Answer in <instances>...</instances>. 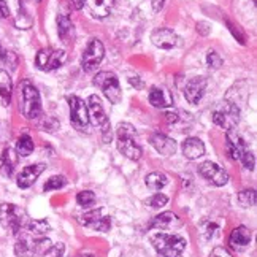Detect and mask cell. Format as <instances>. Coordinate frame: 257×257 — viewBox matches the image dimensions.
Instances as JSON below:
<instances>
[{
  "instance_id": "obj_1",
  "label": "cell",
  "mask_w": 257,
  "mask_h": 257,
  "mask_svg": "<svg viewBox=\"0 0 257 257\" xmlns=\"http://www.w3.org/2000/svg\"><path fill=\"white\" fill-rule=\"evenodd\" d=\"M116 143H117V150H119V153L131 161H138L143 154L142 146L137 143L135 127L128 122L117 124V127H116Z\"/></svg>"
},
{
  "instance_id": "obj_2",
  "label": "cell",
  "mask_w": 257,
  "mask_h": 257,
  "mask_svg": "<svg viewBox=\"0 0 257 257\" xmlns=\"http://www.w3.org/2000/svg\"><path fill=\"white\" fill-rule=\"evenodd\" d=\"M19 108L27 119H37L42 116V100L37 87L31 81H21L19 84Z\"/></svg>"
},
{
  "instance_id": "obj_3",
  "label": "cell",
  "mask_w": 257,
  "mask_h": 257,
  "mask_svg": "<svg viewBox=\"0 0 257 257\" xmlns=\"http://www.w3.org/2000/svg\"><path fill=\"white\" fill-rule=\"evenodd\" d=\"M86 105H87V113H89V122L100 128L103 143H110L111 137H113L111 135V124H110V117L106 116V113L103 110V105L100 102V98H98L95 94L89 95Z\"/></svg>"
},
{
  "instance_id": "obj_4",
  "label": "cell",
  "mask_w": 257,
  "mask_h": 257,
  "mask_svg": "<svg viewBox=\"0 0 257 257\" xmlns=\"http://www.w3.org/2000/svg\"><path fill=\"white\" fill-rule=\"evenodd\" d=\"M151 243L162 257H180L186 249V238L175 233H154L151 236Z\"/></svg>"
},
{
  "instance_id": "obj_5",
  "label": "cell",
  "mask_w": 257,
  "mask_h": 257,
  "mask_svg": "<svg viewBox=\"0 0 257 257\" xmlns=\"http://www.w3.org/2000/svg\"><path fill=\"white\" fill-rule=\"evenodd\" d=\"M225 148H227V153H229V156L232 157V159L241 162L244 169L254 170V165H255L254 154L249 153L244 140L235 131H227Z\"/></svg>"
},
{
  "instance_id": "obj_6",
  "label": "cell",
  "mask_w": 257,
  "mask_h": 257,
  "mask_svg": "<svg viewBox=\"0 0 257 257\" xmlns=\"http://www.w3.org/2000/svg\"><path fill=\"white\" fill-rule=\"evenodd\" d=\"M51 241L45 236H35L32 233H21L15 244V254L18 257H34L42 255L49 246Z\"/></svg>"
},
{
  "instance_id": "obj_7",
  "label": "cell",
  "mask_w": 257,
  "mask_h": 257,
  "mask_svg": "<svg viewBox=\"0 0 257 257\" xmlns=\"http://www.w3.org/2000/svg\"><path fill=\"white\" fill-rule=\"evenodd\" d=\"M29 217L26 211L13 203H2L0 205V224L4 229L12 232V235H19L24 229Z\"/></svg>"
},
{
  "instance_id": "obj_8",
  "label": "cell",
  "mask_w": 257,
  "mask_h": 257,
  "mask_svg": "<svg viewBox=\"0 0 257 257\" xmlns=\"http://www.w3.org/2000/svg\"><path fill=\"white\" fill-rule=\"evenodd\" d=\"M4 18L12 16L13 23L18 29H31L34 24L32 16L26 12L23 0H0Z\"/></svg>"
},
{
  "instance_id": "obj_9",
  "label": "cell",
  "mask_w": 257,
  "mask_h": 257,
  "mask_svg": "<svg viewBox=\"0 0 257 257\" xmlns=\"http://www.w3.org/2000/svg\"><path fill=\"white\" fill-rule=\"evenodd\" d=\"M211 116L216 125L225 128V131H233L236 124L240 122V106L230 100H225L219 108H216Z\"/></svg>"
},
{
  "instance_id": "obj_10",
  "label": "cell",
  "mask_w": 257,
  "mask_h": 257,
  "mask_svg": "<svg viewBox=\"0 0 257 257\" xmlns=\"http://www.w3.org/2000/svg\"><path fill=\"white\" fill-rule=\"evenodd\" d=\"M94 84L100 87L110 103H119L122 100V91L117 76L113 72H100L94 76Z\"/></svg>"
},
{
  "instance_id": "obj_11",
  "label": "cell",
  "mask_w": 257,
  "mask_h": 257,
  "mask_svg": "<svg viewBox=\"0 0 257 257\" xmlns=\"http://www.w3.org/2000/svg\"><path fill=\"white\" fill-rule=\"evenodd\" d=\"M65 61H67V54L62 49L45 48V49H40L35 56V64L43 72L56 70V68L62 67Z\"/></svg>"
},
{
  "instance_id": "obj_12",
  "label": "cell",
  "mask_w": 257,
  "mask_h": 257,
  "mask_svg": "<svg viewBox=\"0 0 257 257\" xmlns=\"http://www.w3.org/2000/svg\"><path fill=\"white\" fill-rule=\"evenodd\" d=\"M68 106H70V121L73 127L80 132H89V113L87 105L80 97L72 95L68 97Z\"/></svg>"
},
{
  "instance_id": "obj_13",
  "label": "cell",
  "mask_w": 257,
  "mask_h": 257,
  "mask_svg": "<svg viewBox=\"0 0 257 257\" xmlns=\"http://www.w3.org/2000/svg\"><path fill=\"white\" fill-rule=\"evenodd\" d=\"M103 56H105V48L103 43L97 38H92L89 45L86 46L83 57H81V65H83V70L91 73L94 72L95 68L100 65V62L103 61Z\"/></svg>"
},
{
  "instance_id": "obj_14",
  "label": "cell",
  "mask_w": 257,
  "mask_h": 257,
  "mask_svg": "<svg viewBox=\"0 0 257 257\" xmlns=\"http://www.w3.org/2000/svg\"><path fill=\"white\" fill-rule=\"evenodd\" d=\"M105 210L103 208H97L92 211H87L83 216L78 217V222L84 227H89V229L94 230H100V232H108L111 227V219L110 216L103 214Z\"/></svg>"
},
{
  "instance_id": "obj_15",
  "label": "cell",
  "mask_w": 257,
  "mask_h": 257,
  "mask_svg": "<svg viewBox=\"0 0 257 257\" xmlns=\"http://www.w3.org/2000/svg\"><path fill=\"white\" fill-rule=\"evenodd\" d=\"M199 173L205 178L206 181H210L211 184H214L217 187L225 186L227 181H229V175H227V172L211 161H206V162L200 164Z\"/></svg>"
},
{
  "instance_id": "obj_16",
  "label": "cell",
  "mask_w": 257,
  "mask_h": 257,
  "mask_svg": "<svg viewBox=\"0 0 257 257\" xmlns=\"http://www.w3.org/2000/svg\"><path fill=\"white\" fill-rule=\"evenodd\" d=\"M181 38L178 37L172 29H156L151 35V42L154 46L165 49V51H170V49H175L176 46H180Z\"/></svg>"
},
{
  "instance_id": "obj_17",
  "label": "cell",
  "mask_w": 257,
  "mask_h": 257,
  "mask_svg": "<svg viewBox=\"0 0 257 257\" xmlns=\"http://www.w3.org/2000/svg\"><path fill=\"white\" fill-rule=\"evenodd\" d=\"M206 86H208V80H206L205 76H195V78H191L189 81L186 83L184 86V97L186 100L192 103V105H197L206 91Z\"/></svg>"
},
{
  "instance_id": "obj_18",
  "label": "cell",
  "mask_w": 257,
  "mask_h": 257,
  "mask_svg": "<svg viewBox=\"0 0 257 257\" xmlns=\"http://www.w3.org/2000/svg\"><path fill=\"white\" fill-rule=\"evenodd\" d=\"M45 170H46L45 164H32V165L24 167L16 178L18 187H21V189H29V187L38 180V176H40Z\"/></svg>"
},
{
  "instance_id": "obj_19",
  "label": "cell",
  "mask_w": 257,
  "mask_h": 257,
  "mask_svg": "<svg viewBox=\"0 0 257 257\" xmlns=\"http://www.w3.org/2000/svg\"><path fill=\"white\" fill-rule=\"evenodd\" d=\"M183 225V221L178 217L173 211H165L153 217V221L148 225V229H157V230H172Z\"/></svg>"
},
{
  "instance_id": "obj_20",
  "label": "cell",
  "mask_w": 257,
  "mask_h": 257,
  "mask_svg": "<svg viewBox=\"0 0 257 257\" xmlns=\"http://www.w3.org/2000/svg\"><path fill=\"white\" fill-rule=\"evenodd\" d=\"M150 143L153 145L154 150L159 154H162V156H172V154H175L176 148H178V145H176V142L173 140V138L167 137V135H164L161 132L153 134L151 138H150Z\"/></svg>"
},
{
  "instance_id": "obj_21",
  "label": "cell",
  "mask_w": 257,
  "mask_h": 257,
  "mask_svg": "<svg viewBox=\"0 0 257 257\" xmlns=\"http://www.w3.org/2000/svg\"><path fill=\"white\" fill-rule=\"evenodd\" d=\"M181 150H183V154H184L186 159L195 161V159H199V157H202L205 154V145H203V142L200 140V138L189 137V138H186V140L183 142Z\"/></svg>"
},
{
  "instance_id": "obj_22",
  "label": "cell",
  "mask_w": 257,
  "mask_h": 257,
  "mask_svg": "<svg viewBox=\"0 0 257 257\" xmlns=\"http://www.w3.org/2000/svg\"><path fill=\"white\" fill-rule=\"evenodd\" d=\"M150 102L156 108H169L173 105V97L169 89L161 86H153L150 89Z\"/></svg>"
},
{
  "instance_id": "obj_23",
  "label": "cell",
  "mask_w": 257,
  "mask_h": 257,
  "mask_svg": "<svg viewBox=\"0 0 257 257\" xmlns=\"http://www.w3.org/2000/svg\"><path fill=\"white\" fill-rule=\"evenodd\" d=\"M86 4L89 7V12L94 18H106L110 16L114 7V0H86Z\"/></svg>"
},
{
  "instance_id": "obj_24",
  "label": "cell",
  "mask_w": 257,
  "mask_h": 257,
  "mask_svg": "<svg viewBox=\"0 0 257 257\" xmlns=\"http://www.w3.org/2000/svg\"><path fill=\"white\" fill-rule=\"evenodd\" d=\"M18 164V154L12 148H5L2 153V159H0V172L4 176L12 178L15 173V167Z\"/></svg>"
},
{
  "instance_id": "obj_25",
  "label": "cell",
  "mask_w": 257,
  "mask_h": 257,
  "mask_svg": "<svg viewBox=\"0 0 257 257\" xmlns=\"http://www.w3.org/2000/svg\"><path fill=\"white\" fill-rule=\"evenodd\" d=\"M251 238H252V235H251L248 227L238 225L232 230L229 241L233 248H244V246H248L251 243Z\"/></svg>"
},
{
  "instance_id": "obj_26",
  "label": "cell",
  "mask_w": 257,
  "mask_h": 257,
  "mask_svg": "<svg viewBox=\"0 0 257 257\" xmlns=\"http://www.w3.org/2000/svg\"><path fill=\"white\" fill-rule=\"evenodd\" d=\"M12 94H13V83L10 75L0 68V105L8 106L12 102Z\"/></svg>"
},
{
  "instance_id": "obj_27",
  "label": "cell",
  "mask_w": 257,
  "mask_h": 257,
  "mask_svg": "<svg viewBox=\"0 0 257 257\" xmlns=\"http://www.w3.org/2000/svg\"><path fill=\"white\" fill-rule=\"evenodd\" d=\"M57 34L64 43H70V37H73V24L68 16L65 15L57 16Z\"/></svg>"
},
{
  "instance_id": "obj_28",
  "label": "cell",
  "mask_w": 257,
  "mask_h": 257,
  "mask_svg": "<svg viewBox=\"0 0 257 257\" xmlns=\"http://www.w3.org/2000/svg\"><path fill=\"white\" fill-rule=\"evenodd\" d=\"M23 230L27 233H32L35 236H43L45 233H48L49 230H51V225H49V222L45 219H29Z\"/></svg>"
},
{
  "instance_id": "obj_29",
  "label": "cell",
  "mask_w": 257,
  "mask_h": 257,
  "mask_svg": "<svg viewBox=\"0 0 257 257\" xmlns=\"http://www.w3.org/2000/svg\"><path fill=\"white\" fill-rule=\"evenodd\" d=\"M167 184H169V178L161 172H153L146 176V186L150 187L151 191H161Z\"/></svg>"
},
{
  "instance_id": "obj_30",
  "label": "cell",
  "mask_w": 257,
  "mask_h": 257,
  "mask_svg": "<svg viewBox=\"0 0 257 257\" xmlns=\"http://www.w3.org/2000/svg\"><path fill=\"white\" fill-rule=\"evenodd\" d=\"M16 154L18 156H21V157H27V156H31L32 151H34V142H32V138L31 135H21L18 138V142H16Z\"/></svg>"
},
{
  "instance_id": "obj_31",
  "label": "cell",
  "mask_w": 257,
  "mask_h": 257,
  "mask_svg": "<svg viewBox=\"0 0 257 257\" xmlns=\"http://www.w3.org/2000/svg\"><path fill=\"white\" fill-rule=\"evenodd\" d=\"M255 191L254 189H244L238 194V202L243 208H251L255 205Z\"/></svg>"
},
{
  "instance_id": "obj_32",
  "label": "cell",
  "mask_w": 257,
  "mask_h": 257,
  "mask_svg": "<svg viewBox=\"0 0 257 257\" xmlns=\"http://www.w3.org/2000/svg\"><path fill=\"white\" fill-rule=\"evenodd\" d=\"M76 202L80 206H83V208H87V206L94 205L95 194L92 191H81V192H78V195H76Z\"/></svg>"
},
{
  "instance_id": "obj_33",
  "label": "cell",
  "mask_w": 257,
  "mask_h": 257,
  "mask_svg": "<svg viewBox=\"0 0 257 257\" xmlns=\"http://www.w3.org/2000/svg\"><path fill=\"white\" fill-rule=\"evenodd\" d=\"M67 184V180L64 176H51L49 180L45 183V187L43 189L46 191V192H49V191H57V189H61V187H64Z\"/></svg>"
},
{
  "instance_id": "obj_34",
  "label": "cell",
  "mask_w": 257,
  "mask_h": 257,
  "mask_svg": "<svg viewBox=\"0 0 257 257\" xmlns=\"http://www.w3.org/2000/svg\"><path fill=\"white\" fill-rule=\"evenodd\" d=\"M167 203H169V197L165 194H154L151 199L146 200V205H150L151 208H162Z\"/></svg>"
},
{
  "instance_id": "obj_35",
  "label": "cell",
  "mask_w": 257,
  "mask_h": 257,
  "mask_svg": "<svg viewBox=\"0 0 257 257\" xmlns=\"http://www.w3.org/2000/svg\"><path fill=\"white\" fill-rule=\"evenodd\" d=\"M64 252H65V244L56 243V244L49 246V248L42 254V257H64Z\"/></svg>"
},
{
  "instance_id": "obj_36",
  "label": "cell",
  "mask_w": 257,
  "mask_h": 257,
  "mask_svg": "<svg viewBox=\"0 0 257 257\" xmlns=\"http://www.w3.org/2000/svg\"><path fill=\"white\" fill-rule=\"evenodd\" d=\"M206 65L213 68V70H217V68L222 65V57L217 54L214 49H210L208 54H206Z\"/></svg>"
},
{
  "instance_id": "obj_37",
  "label": "cell",
  "mask_w": 257,
  "mask_h": 257,
  "mask_svg": "<svg viewBox=\"0 0 257 257\" xmlns=\"http://www.w3.org/2000/svg\"><path fill=\"white\" fill-rule=\"evenodd\" d=\"M217 230V225L214 224V222H206L205 225H203V229H202V233H203V236L206 240H210V238H213L214 236V232Z\"/></svg>"
},
{
  "instance_id": "obj_38",
  "label": "cell",
  "mask_w": 257,
  "mask_h": 257,
  "mask_svg": "<svg viewBox=\"0 0 257 257\" xmlns=\"http://www.w3.org/2000/svg\"><path fill=\"white\" fill-rule=\"evenodd\" d=\"M227 26H229V29H230V32L233 34V37H235V38H238V42L243 45V43H244V35L241 34V31L238 29V26L232 24L230 21H227Z\"/></svg>"
},
{
  "instance_id": "obj_39",
  "label": "cell",
  "mask_w": 257,
  "mask_h": 257,
  "mask_svg": "<svg viewBox=\"0 0 257 257\" xmlns=\"http://www.w3.org/2000/svg\"><path fill=\"white\" fill-rule=\"evenodd\" d=\"M210 257H233V255L225 248H222V246H216V248H213Z\"/></svg>"
},
{
  "instance_id": "obj_40",
  "label": "cell",
  "mask_w": 257,
  "mask_h": 257,
  "mask_svg": "<svg viewBox=\"0 0 257 257\" xmlns=\"http://www.w3.org/2000/svg\"><path fill=\"white\" fill-rule=\"evenodd\" d=\"M181 116H180V111H167L165 113V121L169 124H176L180 122Z\"/></svg>"
},
{
  "instance_id": "obj_41",
  "label": "cell",
  "mask_w": 257,
  "mask_h": 257,
  "mask_svg": "<svg viewBox=\"0 0 257 257\" xmlns=\"http://www.w3.org/2000/svg\"><path fill=\"white\" fill-rule=\"evenodd\" d=\"M211 31V27L208 23H205V21H200V23H197V32L202 34V35H208Z\"/></svg>"
},
{
  "instance_id": "obj_42",
  "label": "cell",
  "mask_w": 257,
  "mask_h": 257,
  "mask_svg": "<svg viewBox=\"0 0 257 257\" xmlns=\"http://www.w3.org/2000/svg\"><path fill=\"white\" fill-rule=\"evenodd\" d=\"M165 0H151V5H153V12L154 13H159L161 10L164 8Z\"/></svg>"
},
{
  "instance_id": "obj_43",
  "label": "cell",
  "mask_w": 257,
  "mask_h": 257,
  "mask_svg": "<svg viewBox=\"0 0 257 257\" xmlns=\"http://www.w3.org/2000/svg\"><path fill=\"white\" fill-rule=\"evenodd\" d=\"M128 83H131L135 89H142L143 87V83H142V80L138 76H131V78H128Z\"/></svg>"
},
{
  "instance_id": "obj_44",
  "label": "cell",
  "mask_w": 257,
  "mask_h": 257,
  "mask_svg": "<svg viewBox=\"0 0 257 257\" xmlns=\"http://www.w3.org/2000/svg\"><path fill=\"white\" fill-rule=\"evenodd\" d=\"M72 4H73V8L75 10H81L86 4V0H72Z\"/></svg>"
},
{
  "instance_id": "obj_45",
  "label": "cell",
  "mask_w": 257,
  "mask_h": 257,
  "mask_svg": "<svg viewBox=\"0 0 257 257\" xmlns=\"http://www.w3.org/2000/svg\"><path fill=\"white\" fill-rule=\"evenodd\" d=\"M2 54H4V49L0 48V61H2Z\"/></svg>"
},
{
  "instance_id": "obj_46",
  "label": "cell",
  "mask_w": 257,
  "mask_h": 257,
  "mask_svg": "<svg viewBox=\"0 0 257 257\" xmlns=\"http://www.w3.org/2000/svg\"><path fill=\"white\" fill-rule=\"evenodd\" d=\"M81 257H94V255H92V254H83Z\"/></svg>"
},
{
  "instance_id": "obj_47",
  "label": "cell",
  "mask_w": 257,
  "mask_h": 257,
  "mask_svg": "<svg viewBox=\"0 0 257 257\" xmlns=\"http://www.w3.org/2000/svg\"><path fill=\"white\" fill-rule=\"evenodd\" d=\"M0 16H2V18H4V13H2V8H0Z\"/></svg>"
},
{
  "instance_id": "obj_48",
  "label": "cell",
  "mask_w": 257,
  "mask_h": 257,
  "mask_svg": "<svg viewBox=\"0 0 257 257\" xmlns=\"http://www.w3.org/2000/svg\"><path fill=\"white\" fill-rule=\"evenodd\" d=\"M37 2H40V0H37Z\"/></svg>"
},
{
  "instance_id": "obj_49",
  "label": "cell",
  "mask_w": 257,
  "mask_h": 257,
  "mask_svg": "<svg viewBox=\"0 0 257 257\" xmlns=\"http://www.w3.org/2000/svg\"><path fill=\"white\" fill-rule=\"evenodd\" d=\"M252 2H255V0H252Z\"/></svg>"
}]
</instances>
